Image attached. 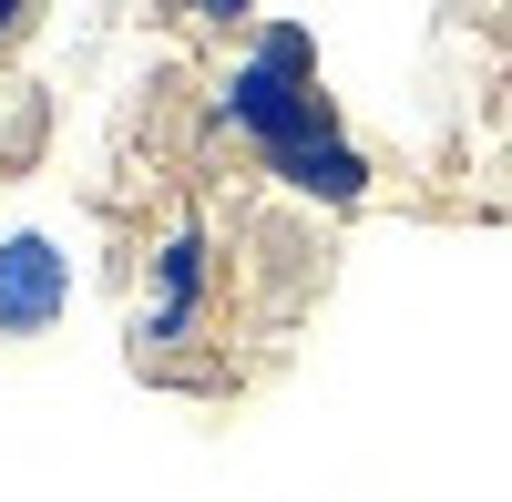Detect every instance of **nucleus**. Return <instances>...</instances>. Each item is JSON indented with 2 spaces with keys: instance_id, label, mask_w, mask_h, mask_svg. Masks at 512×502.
Instances as JSON below:
<instances>
[{
  "instance_id": "1",
  "label": "nucleus",
  "mask_w": 512,
  "mask_h": 502,
  "mask_svg": "<svg viewBox=\"0 0 512 502\" xmlns=\"http://www.w3.org/2000/svg\"><path fill=\"white\" fill-rule=\"evenodd\" d=\"M216 113H226V134H246L256 154L267 144H287L297 123H318L328 113V93H318V41L297 31V21H256V41L226 62V82H216Z\"/></svg>"
},
{
  "instance_id": "2",
  "label": "nucleus",
  "mask_w": 512,
  "mask_h": 502,
  "mask_svg": "<svg viewBox=\"0 0 512 502\" xmlns=\"http://www.w3.org/2000/svg\"><path fill=\"white\" fill-rule=\"evenodd\" d=\"M205 308H216V236H205L195 216H175V226L154 236V267H144V318H134L144 369L185 359L205 339Z\"/></svg>"
},
{
  "instance_id": "3",
  "label": "nucleus",
  "mask_w": 512,
  "mask_h": 502,
  "mask_svg": "<svg viewBox=\"0 0 512 502\" xmlns=\"http://www.w3.org/2000/svg\"><path fill=\"white\" fill-rule=\"evenodd\" d=\"M256 164H267L287 195H308V205H369V185H379V164H369L349 134H338V113L297 123V134H287V144H267Z\"/></svg>"
},
{
  "instance_id": "4",
  "label": "nucleus",
  "mask_w": 512,
  "mask_h": 502,
  "mask_svg": "<svg viewBox=\"0 0 512 502\" xmlns=\"http://www.w3.org/2000/svg\"><path fill=\"white\" fill-rule=\"evenodd\" d=\"M72 298V267L52 236H0V339H41Z\"/></svg>"
},
{
  "instance_id": "5",
  "label": "nucleus",
  "mask_w": 512,
  "mask_h": 502,
  "mask_svg": "<svg viewBox=\"0 0 512 502\" xmlns=\"http://www.w3.org/2000/svg\"><path fill=\"white\" fill-rule=\"evenodd\" d=\"M185 21H205V31H236V21H256V0H175Z\"/></svg>"
},
{
  "instance_id": "6",
  "label": "nucleus",
  "mask_w": 512,
  "mask_h": 502,
  "mask_svg": "<svg viewBox=\"0 0 512 502\" xmlns=\"http://www.w3.org/2000/svg\"><path fill=\"white\" fill-rule=\"evenodd\" d=\"M21 21H31V0H0V41H11V31H21Z\"/></svg>"
}]
</instances>
